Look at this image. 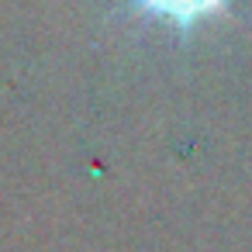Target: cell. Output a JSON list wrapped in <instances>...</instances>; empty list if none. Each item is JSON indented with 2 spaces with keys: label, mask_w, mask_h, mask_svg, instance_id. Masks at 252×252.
I'll use <instances>...</instances> for the list:
<instances>
[{
  "label": "cell",
  "mask_w": 252,
  "mask_h": 252,
  "mask_svg": "<svg viewBox=\"0 0 252 252\" xmlns=\"http://www.w3.org/2000/svg\"><path fill=\"white\" fill-rule=\"evenodd\" d=\"M224 4L228 0H135L138 11H145V14H152L166 25H176L183 32L214 18V14H221Z\"/></svg>",
  "instance_id": "6da1fadb"
}]
</instances>
